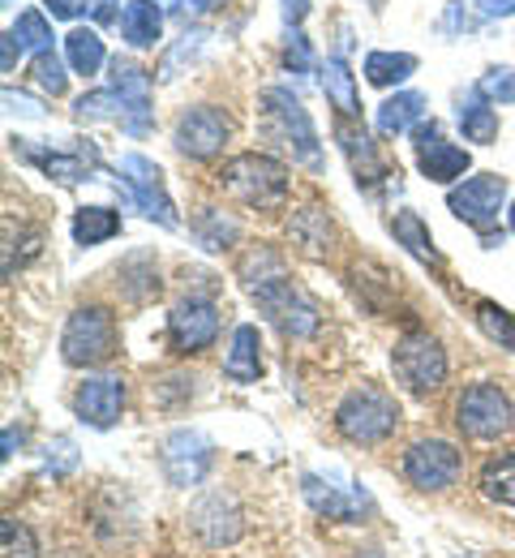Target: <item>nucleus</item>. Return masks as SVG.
I'll list each match as a JSON object with an SVG mask.
<instances>
[{
  "label": "nucleus",
  "instance_id": "f257e3e1",
  "mask_svg": "<svg viewBox=\"0 0 515 558\" xmlns=\"http://www.w3.org/2000/svg\"><path fill=\"white\" fill-rule=\"evenodd\" d=\"M220 185L223 194H232L236 203L254 210H280L289 203V168L271 155H236L220 168Z\"/></svg>",
  "mask_w": 515,
  "mask_h": 558
},
{
  "label": "nucleus",
  "instance_id": "f03ea898",
  "mask_svg": "<svg viewBox=\"0 0 515 558\" xmlns=\"http://www.w3.org/2000/svg\"><path fill=\"white\" fill-rule=\"evenodd\" d=\"M262 117H267V134L275 142H284L293 150L296 163L305 168H322V150H318V134H314V121L305 112V104L296 99L289 86H267L262 90Z\"/></svg>",
  "mask_w": 515,
  "mask_h": 558
},
{
  "label": "nucleus",
  "instance_id": "7ed1b4c3",
  "mask_svg": "<svg viewBox=\"0 0 515 558\" xmlns=\"http://www.w3.org/2000/svg\"><path fill=\"white\" fill-rule=\"evenodd\" d=\"M395 425H400V404H395L387 391H378V387H357V391H348V396L340 400V409H335V429H340L344 438H353V442H366V447L391 438Z\"/></svg>",
  "mask_w": 515,
  "mask_h": 558
},
{
  "label": "nucleus",
  "instance_id": "20e7f679",
  "mask_svg": "<svg viewBox=\"0 0 515 558\" xmlns=\"http://www.w3.org/2000/svg\"><path fill=\"white\" fill-rule=\"evenodd\" d=\"M249 296L262 305V314L289 336V340H309L318 331V305L296 288L289 276H271L249 288Z\"/></svg>",
  "mask_w": 515,
  "mask_h": 558
},
{
  "label": "nucleus",
  "instance_id": "39448f33",
  "mask_svg": "<svg viewBox=\"0 0 515 558\" xmlns=\"http://www.w3.org/2000/svg\"><path fill=\"white\" fill-rule=\"evenodd\" d=\"M117 352V318L103 305H77L61 336V356L70 365H103Z\"/></svg>",
  "mask_w": 515,
  "mask_h": 558
},
{
  "label": "nucleus",
  "instance_id": "423d86ee",
  "mask_svg": "<svg viewBox=\"0 0 515 558\" xmlns=\"http://www.w3.org/2000/svg\"><path fill=\"white\" fill-rule=\"evenodd\" d=\"M391 361H395L400 383H404L408 391H417V396H430V391H439L442 383H446V352H442V344L430 331H408V336H400Z\"/></svg>",
  "mask_w": 515,
  "mask_h": 558
},
{
  "label": "nucleus",
  "instance_id": "0eeeda50",
  "mask_svg": "<svg viewBox=\"0 0 515 558\" xmlns=\"http://www.w3.org/2000/svg\"><path fill=\"white\" fill-rule=\"evenodd\" d=\"M455 425L477 442H494L515 425L512 400L490 383H473L455 404Z\"/></svg>",
  "mask_w": 515,
  "mask_h": 558
},
{
  "label": "nucleus",
  "instance_id": "6e6552de",
  "mask_svg": "<svg viewBox=\"0 0 515 558\" xmlns=\"http://www.w3.org/2000/svg\"><path fill=\"white\" fill-rule=\"evenodd\" d=\"M503 203H507V177H499V172L468 177L464 185H455V190L446 194L451 215H455V219H464V223H473L481 236L494 228V219H499Z\"/></svg>",
  "mask_w": 515,
  "mask_h": 558
},
{
  "label": "nucleus",
  "instance_id": "1a4fd4ad",
  "mask_svg": "<svg viewBox=\"0 0 515 558\" xmlns=\"http://www.w3.org/2000/svg\"><path fill=\"white\" fill-rule=\"evenodd\" d=\"M459 469H464V451L451 447V442H442V438H421L404 456V477L417 489H430V494L455 486Z\"/></svg>",
  "mask_w": 515,
  "mask_h": 558
},
{
  "label": "nucleus",
  "instance_id": "9d476101",
  "mask_svg": "<svg viewBox=\"0 0 515 558\" xmlns=\"http://www.w3.org/2000/svg\"><path fill=\"white\" fill-rule=\"evenodd\" d=\"M232 134V121L223 117V108H211V104H203V108H189V112H181L176 117V150L181 155H189V159H216L223 150V142Z\"/></svg>",
  "mask_w": 515,
  "mask_h": 558
},
{
  "label": "nucleus",
  "instance_id": "9b49d317",
  "mask_svg": "<svg viewBox=\"0 0 515 558\" xmlns=\"http://www.w3.org/2000/svg\"><path fill=\"white\" fill-rule=\"evenodd\" d=\"M168 336L176 352H207L220 336V310L211 296H185L168 314Z\"/></svg>",
  "mask_w": 515,
  "mask_h": 558
},
{
  "label": "nucleus",
  "instance_id": "f8f14e48",
  "mask_svg": "<svg viewBox=\"0 0 515 558\" xmlns=\"http://www.w3.org/2000/svg\"><path fill=\"white\" fill-rule=\"evenodd\" d=\"M211 460H216V451H211L207 434H198V429H176L163 442V473L172 486H198L211 473Z\"/></svg>",
  "mask_w": 515,
  "mask_h": 558
},
{
  "label": "nucleus",
  "instance_id": "ddd939ff",
  "mask_svg": "<svg viewBox=\"0 0 515 558\" xmlns=\"http://www.w3.org/2000/svg\"><path fill=\"white\" fill-rule=\"evenodd\" d=\"M413 146H417V163H421V172H426L434 185H451L455 177L468 172V150L442 138V130L434 125V121H421V125L413 130Z\"/></svg>",
  "mask_w": 515,
  "mask_h": 558
},
{
  "label": "nucleus",
  "instance_id": "4468645a",
  "mask_svg": "<svg viewBox=\"0 0 515 558\" xmlns=\"http://www.w3.org/2000/svg\"><path fill=\"white\" fill-rule=\"evenodd\" d=\"M13 155L17 159H26V163H35L39 172H48V177H57V181H65V185H77V181H90V172H95V146H74V150H52V146H39V142L30 138H13Z\"/></svg>",
  "mask_w": 515,
  "mask_h": 558
},
{
  "label": "nucleus",
  "instance_id": "2eb2a0df",
  "mask_svg": "<svg viewBox=\"0 0 515 558\" xmlns=\"http://www.w3.org/2000/svg\"><path fill=\"white\" fill-rule=\"evenodd\" d=\"M112 90L125 99V134L130 138H147L155 130V117H150V73L134 61H112Z\"/></svg>",
  "mask_w": 515,
  "mask_h": 558
},
{
  "label": "nucleus",
  "instance_id": "dca6fc26",
  "mask_svg": "<svg viewBox=\"0 0 515 558\" xmlns=\"http://www.w3.org/2000/svg\"><path fill=\"white\" fill-rule=\"evenodd\" d=\"M189 529H194L207 546H232V542L245 533L241 507L232 502V494H220V489L203 494V498L189 507Z\"/></svg>",
  "mask_w": 515,
  "mask_h": 558
},
{
  "label": "nucleus",
  "instance_id": "f3484780",
  "mask_svg": "<svg viewBox=\"0 0 515 558\" xmlns=\"http://www.w3.org/2000/svg\"><path fill=\"white\" fill-rule=\"evenodd\" d=\"M121 172H125L130 198L147 210L150 219H159L163 228H176V207H172V198L163 194V172L150 163L147 155H125V159H121Z\"/></svg>",
  "mask_w": 515,
  "mask_h": 558
},
{
  "label": "nucleus",
  "instance_id": "a211bd4d",
  "mask_svg": "<svg viewBox=\"0 0 515 558\" xmlns=\"http://www.w3.org/2000/svg\"><path fill=\"white\" fill-rule=\"evenodd\" d=\"M121 409H125V383H121V374H99V378H86L77 387L74 413L90 429H112L121 421Z\"/></svg>",
  "mask_w": 515,
  "mask_h": 558
},
{
  "label": "nucleus",
  "instance_id": "6ab92c4d",
  "mask_svg": "<svg viewBox=\"0 0 515 558\" xmlns=\"http://www.w3.org/2000/svg\"><path fill=\"white\" fill-rule=\"evenodd\" d=\"M335 138H340L344 155H348V163H353L357 185L378 190V181L387 177V168H382V159H378V150H373V142H369L366 130H361L353 117H340V121H335Z\"/></svg>",
  "mask_w": 515,
  "mask_h": 558
},
{
  "label": "nucleus",
  "instance_id": "aec40b11",
  "mask_svg": "<svg viewBox=\"0 0 515 558\" xmlns=\"http://www.w3.org/2000/svg\"><path fill=\"white\" fill-rule=\"evenodd\" d=\"M223 374L232 383H258V374H262V340H258L254 323H241L232 331V344H228V356H223Z\"/></svg>",
  "mask_w": 515,
  "mask_h": 558
},
{
  "label": "nucleus",
  "instance_id": "412c9836",
  "mask_svg": "<svg viewBox=\"0 0 515 558\" xmlns=\"http://www.w3.org/2000/svg\"><path fill=\"white\" fill-rule=\"evenodd\" d=\"M426 121V95L421 90H400L378 108V134L382 138H400L408 130H417Z\"/></svg>",
  "mask_w": 515,
  "mask_h": 558
},
{
  "label": "nucleus",
  "instance_id": "4be33fe9",
  "mask_svg": "<svg viewBox=\"0 0 515 558\" xmlns=\"http://www.w3.org/2000/svg\"><path fill=\"white\" fill-rule=\"evenodd\" d=\"M289 236H293V245L301 250V254H309V258H327V254H331V236H335L331 215H327L322 207L296 210Z\"/></svg>",
  "mask_w": 515,
  "mask_h": 558
},
{
  "label": "nucleus",
  "instance_id": "5701e85b",
  "mask_svg": "<svg viewBox=\"0 0 515 558\" xmlns=\"http://www.w3.org/2000/svg\"><path fill=\"white\" fill-rule=\"evenodd\" d=\"M121 35L130 48H155L163 35V9L155 0H125L121 9Z\"/></svg>",
  "mask_w": 515,
  "mask_h": 558
},
{
  "label": "nucleus",
  "instance_id": "b1692460",
  "mask_svg": "<svg viewBox=\"0 0 515 558\" xmlns=\"http://www.w3.org/2000/svg\"><path fill=\"white\" fill-rule=\"evenodd\" d=\"M301 494H305V502L318 511V515H327V520H340V524H357L361 520V498H344L335 486H327L322 477H301Z\"/></svg>",
  "mask_w": 515,
  "mask_h": 558
},
{
  "label": "nucleus",
  "instance_id": "393cba45",
  "mask_svg": "<svg viewBox=\"0 0 515 558\" xmlns=\"http://www.w3.org/2000/svg\"><path fill=\"white\" fill-rule=\"evenodd\" d=\"M391 232H395V241H400L413 258H421L426 267H442V254L434 250V236H430V228L421 223L417 210H400V215L391 219Z\"/></svg>",
  "mask_w": 515,
  "mask_h": 558
},
{
  "label": "nucleus",
  "instance_id": "a878e982",
  "mask_svg": "<svg viewBox=\"0 0 515 558\" xmlns=\"http://www.w3.org/2000/svg\"><path fill=\"white\" fill-rule=\"evenodd\" d=\"M65 57H70V70L74 73H99L103 61H108L103 39H99V31H90V26H74V31L65 35Z\"/></svg>",
  "mask_w": 515,
  "mask_h": 558
},
{
  "label": "nucleus",
  "instance_id": "bb28decb",
  "mask_svg": "<svg viewBox=\"0 0 515 558\" xmlns=\"http://www.w3.org/2000/svg\"><path fill=\"white\" fill-rule=\"evenodd\" d=\"M121 232V215L112 207H82L74 215V241L77 245H103L108 236Z\"/></svg>",
  "mask_w": 515,
  "mask_h": 558
},
{
  "label": "nucleus",
  "instance_id": "cd10ccee",
  "mask_svg": "<svg viewBox=\"0 0 515 558\" xmlns=\"http://www.w3.org/2000/svg\"><path fill=\"white\" fill-rule=\"evenodd\" d=\"M322 73H327V77H322V90H327V99L340 108V117H357V112H361V99H357V86H353V73L344 65V57H331Z\"/></svg>",
  "mask_w": 515,
  "mask_h": 558
},
{
  "label": "nucleus",
  "instance_id": "c85d7f7f",
  "mask_svg": "<svg viewBox=\"0 0 515 558\" xmlns=\"http://www.w3.org/2000/svg\"><path fill=\"white\" fill-rule=\"evenodd\" d=\"M459 130H464V138L481 142V146L499 138V112L486 104V95H473L459 104Z\"/></svg>",
  "mask_w": 515,
  "mask_h": 558
},
{
  "label": "nucleus",
  "instance_id": "c756f323",
  "mask_svg": "<svg viewBox=\"0 0 515 558\" xmlns=\"http://www.w3.org/2000/svg\"><path fill=\"white\" fill-rule=\"evenodd\" d=\"M481 494L499 507H515V456H494L481 469Z\"/></svg>",
  "mask_w": 515,
  "mask_h": 558
},
{
  "label": "nucleus",
  "instance_id": "7c9ffc66",
  "mask_svg": "<svg viewBox=\"0 0 515 558\" xmlns=\"http://www.w3.org/2000/svg\"><path fill=\"white\" fill-rule=\"evenodd\" d=\"M413 73H417V57L408 52H369L366 57V77L373 86H400Z\"/></svg>",
  "mask_w": 515,
  "mask_h": 558
},
{
  "label": "nucleus",
  "instance_id": "2f4dec72",
  "mask_svg": "<svg viewBox=\"0 0 515 558\" xmlns=\"http://www.w3.org/2000/svg\"><path fill=\"white\" fill-rule=\"evenodd\" d=\"M194 236H198L203 250H228V245L241 236V228H236V219H228L223 210L207 207L194 219Z\"/></svg>",
  "mask_w": 515,
  "mask_h": 558
},
{
  "label": "nucleus",
  "instance_id": "473e14b6",
  "mask_svg": "<svg viewBox=\"0 0 515 558\" xmlns=\"http://www.w3.org/2000/svg\"><path fill=\"white\" fill-rule=\"evenodd\" d=\"M74 112L82 121H121L125 125V99L108 86V90H90L74 104Z\"/></svg>",
  "mask_w": 515,
  "mask_h": 558
},
{
  "label": "nucleus",
  "instance_id": "72a5a7b5",
  "mask_svg": "<svg viewBox=\"0 0 515 558\" xmlns=\"http://www.w3.org/2000/svg\"><path fill=\"white\" fill-rule=\"evenodd\" d=\"M477 327H481L499 349L515 352V314H507L503 305L481 301V305H477Z\"/></svg>",
  "mask_w": 515,
  "mask_h": 558
},
{
  "label": "nucleus",
  "instance_id": "f704fd0d",
  "mask_svg": "<svg viewBox=\"0 0 515 558\" xmlns=\"http://www.w3.org/2000/svg\"><path fill=\"white\" fill-rule=\"evenodd\" d=\"M9 31H13V35H17V44H22V48H30L35 57H39V52H52V26H48V17H44L39 9H26Z\"/></svg>",
  "mask_w": 515,
  "mask_h": 558
},
{
  "label": "nucleus",
  "instance_id": "c9c22d12",
  "mask_svg": "<svg viewBox=\"0 0 515 558\" xmlns=\"http://www.w3.org/2000/svg\"><path fill=\"white\" fill-rule=\"evenodd\" d=\"M0 550H4V558H39V542H35V533L26 524L4 515L0 520Z\"/></svg>",
  "mask_w": 515,
  "mask_h": 558
},
{
  "label": "nucleus",
  "instance_id": "e433bc0d",
  "mask_svg": "<svg viewBox=\"0 0 515 558\" xmlns=\"http://www.w3.org/2000/svg\"><path fill=\"white\" fill-rule=\"evenodd\" d=\"M44 4H48L52 17H65V22H74L82 13H90L95 22H112L117 17V0H44Z\"/></svg>",
  "mask_w": 515,
  "mask_h": 558
},
{
  "label": "nucleus",
  "instance_id": "4c0bfd02",
  "mask_svg": "<svg viewBox=\"0 0 515 558\" xmlns=\"http://www.w3.org/2000/svg\"><path fill=\"white\" fill-rule=\"evenodd\" d=\"M271 276H284V258H280L275 250H254V254L241 258V279H245V288H254V283H262V279H271Z\"/></svg>",
  "mask_w": 515,
  "mask_h": 558
},
{
  "label": "nucleus",
  "instance_id": "58836bf2",
  "mask_svg": "<svg viewBox=\"0 0 515 558\" xmlns=\"http://www.w3.org/2000/svg\"><path fill=\"white\" fill-rule=\"evenodd\" d=\"M477 95H486L490 104H515V70L512 65H494L477 82Z\"/></svg>",
  "mask_w": 515,
  "mask_h": 558
},
{
  "label": "nucleus",
  "instance_id": "ea45409f",
  "mask_svg": "<svg viewBox=\"0 0 515 558\" xmlns=\"http://www.w3.org/2000/svg\"><path fill=\"white\" fill-rule=\"evenodd\" d=\"M35 82H39L44 90H52V95H65V86H70L65 61H61L57 52H39V57H35Z\"/></svg>",
  "mask_w": 515,
  "mask_h": 558
},
{
  "label": "nucleus",
  "instance_id": "a19ab883",
  "mask_svg": "<svg viewBox=\"0 0 515 558\" xmlns=\"http://www.w3.org/2000/svg\"><path fill=\"white\" fill-rule=\"evenodd\" d=\"M48 469H52V473H74L77 469L74 438H57V442L48 447Z\"/></svg>",
  "mask_w": 515,
  "mask_h": 558
},
{
  "label": "nucleus",
  "instance_id": "79ce46f5",
  "mask_svg": "<svg viewBox=\"0 0 515 558\" xmlns=\"http://www.w3.org/2000/svg\"><path fill=\"white\" fill-rule=\"evenodd\" d=\"M289 65H293L296 73H309L314 70V57H309V39L301 35V31H289Z\"/></svg>",
  "mask_w": 515,
  "mask_h": 558
},
{
  "label": "nucleus",
  "instance_id": "37998d69",
  "mask_svg": "<svg viewBox=\"0 0 515 558\" xmlns=\"http://www.w3.org/2000/svg\"><path fill=\"white\" fill-rule=\"evenodd\" d=\"M4 104H9L13 112H22V117H44V108H39V99H30V95H17L13 86H4Z\"/></svg>",
  "mask_w": 515,
  "mask_h": 558
},
{
  "label": "nucleus",
  "instance_id": "c03bdc74",
  "mask_svg": "<svg viewBox=\"0 0 515 558\" xmlns=\"http://www.w3.org/2000/svg\"><path fill=\"white\" fill-rule=\"evenodd\" d=\"M22 52H26V48L17 44V35H13V31H4V57H0V70L13 73V65H17V57H22Z\"/></svg>",
  "mask_w": 515,
  "mask_h": 558
},
{
  "label": "nucleus",
  "instance_id": "a18cd8bd",
  "mask_svg": "<svg viewBox=\"0 0 515 558\" xmlns=\"http://www.w3.org/2000/svg\"><path fill=\"white\" fill-rule=\"evenodd\" d=\"M477 9L486 17H507V13H515V0H477Z\"/></svg>",
  "mask_w": 515,
  "mask_h": 558
},
{
  "label": "nucleus",
  "instance_id": "49530a36",
  "mask_svg": "<svg viewBox=\"0 0 515 558\" xmlns=\"http://www.w3.org/2000/svg\"><path fill=\"white\" fill-rule=\"evenodd\" d=\"M305 13H309V0H284V22L289 26H301Z\"/></svg>",
  "mask_w": 515,
  "mask_h": 558
},
{
  "label": "nucleus",
  "instance_id": "de8ad7c7",
  "mask_svg": "<svg viewBox=\"0 0 515 558\" xmlns=\"http://www.w3.org/2000/svg\"><path fill=\"white\" fill-rule=\"evenodd\" d=\"M13 447H22V429L13 434V425H9V429H4V460L13 456Z\"/></svg>",
  "mask_w": 515,
  "mask_h": 558
},
{
  "label": "nucleus",
  "instance_id": "09e8293b",
  "mask_svg": "<svg viewBox=\"0 0 515 558\" xmlns=\"http://www.w3.org/2000/svg\"><path fill=\"white\" fill-rule=\"evenodd\" d=\"M223 0H185V9H194V13H207V9H216Z\"/></svg>",
  "mask_w": 515,
  "mask_h": 558
},
{
  "label": "nucleus",
  "instance_id": "8fccbe9b",
  "mask_svg": "<svg viewBox=\"0 0 515 558\" xmlns=\"http://www.w3.org/2000/svg\"><path fill=\"white\" fill-rule=\"evenodd\" d=\"M512 232H515V203H512Z\"/></svg>",
  "mask_w": 515,
  "mask_h": 558
}]
</instances>
